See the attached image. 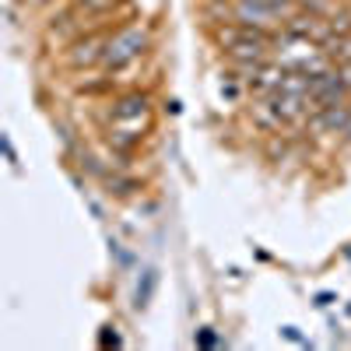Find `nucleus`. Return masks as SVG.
I'll return each instance as SVG.
<instances>
[{
	"label": "nucleus",
	"instance_id": "7",
	"mask_svg": "<svg viewBox=\"0 0 351 351\" xmlns=\"http://www.w3.org/2000/svg\"><path fill=\"white\" fill-rule=\"evenodd\" d=\"M309 99H313L316 109L337 106V102H348V99H351V95H348V88L341 84L337 67H330V71H324V74H316V77H313V84H309Z\"/></svg>",
	"mask_w": 351,
	"mask_h": 351
},
{
	"label": "nucleus",
	"instance_id": "22",
	"mask_svg": "<svg viewBox=\"0 0 351 351\" xmlns=\"http://www.w3.org/2000/svg\"><path fill=\"white\" fill-rule=\"evenodd\" d=\"M165 112H169V116H180V112H183V102H180V99H169V102H165Z\"/></svg>",
	"mask_w": 351,
	"mask_h": 351
},
{
	"label": "nucleus",
	"instance_id": "13",
	"mask_svg": "<svg viewBox=\"0 0 351 351\" xmlns=\"http://www.w3.org/2000/svg\"><path fill=\"white\" fill-rule=\"evenodd\" d=\"M127 4V0H74V8L84 11L88 18H99V14H116Z\"/></svg>",
	"mask_w": 351,
	"mask_h": 351
},
{
	"label": "nucleus",
	"instance_id": "14",
	"mask_svg": "<svg viewBox=\"0 0 351 351\" xmlns=\"http://www.w3.org/2000/svg\"><path fill=\"white\" fill-rule=\"evenodd\" d=\"M324 53L334 60V67H341V64H351V36H334L327 46H324Z\"/></svg>",
	"mask_w": 351,
	"mask_h": 351
},
{
	"label": "nucleus",
	"instance_id": "17",
	"mask_svg": "<svg viewBox=\"0 0 351 351\" xmlns=\"http://www.w3.org/2000/svg\"><path fill=\"white\" fill-rule=\"evenodd\" d=\"M99 348H123V337L116 327H102L99 330Z\"/></svg>",
	"mask_w": 351,
	"mask_h": 351
},
{
	"label": "nucleus",
	"instance_id": "10",
	"mask_svg": "<svg viewBox=\"0 0 351 351\" xmlns=\"http://www.w3.org/2000/svg\"><path fill=\"white\" fill-rule=\"evenodd\" d=\"M250 120H253V127H256L260 134H285V130H288L271 99H253V102H250Z\"/></svg>",
	"mask_w": 351,
	"mask_h": 351
},
{
	"label": "nucleus",
	"instance_id": "23",
	"mask_svg": "<svg viewBox=\"0 0 351 351\" xmlns=\"http://www.w3.org/2000/svg\"><path fill=\"white\" fill-rule=\"evenodd\" d=\"M344 141H351V120H348V127H344Z\"/></svg>",
	"mask_w": 351,
	"mask_h": 351
},
{
	"label": "nucleus",
	"instance_id": "11",
	"mask_svg": "<svg viewBox=\"0 0 351 351\" xmlns=\"http://www.w3.org/2000/svg\"><path fill=\"white\" fill-rule=\"evenodd\" d=\"M102 186H106V193L116 197V200H130V197L144 193V180H137V176L127 172V169H112L106 180H102Z\"/></svg>",
	"mask_w": 351,
	"mask_h": 351
},
{
	"label": "nucleus",
	"instance_id": "6",
	"mask_svg": "<svg viewBox=\"0 0 351 351\" xmlns=\"http://www.w3.org/2000/svg\"><path fill=\"white\" fill-rule=\"evenodd\" d=\"M281 32L295 36V39H309V43H316V46H327V43L334 39V25H330V18H324V14H309V11L299 8L295 14L285 18Z\"/></svg>",
	"mask_w": 351,
	"mask_h": 351
},
{
	"label": "nucleus",
	"instance_id": "2",
	"mask_svg": "<svg viewBox=\"0 0 351 351\" xmlns=\"http://www.w3.org/2000/svg\"><path fill=\"white\" fill-rule=\"evenodd\" d=\"M155 46V36H152V25L148 21H127V25H116L109 32V43H106V56H102V71L106 74H116L123 67H134L141 64L144 56L152 53Z\"/></svg>",
	"mask_w": 351,
	"mask_h": 351
},
{
	"label": "nucleus",
	"instance_id": "9",
	"mask_svg": "<svg viewBox=\"0 0 351 351\" xmlns=\"http://www.w3.org/2000/svg\"><path fill=\"white\" fill-rule=\"evenodd\" d=\"M348 120H351V102L324 106V109H316V112H313L309 130H313V134H344Z\"/></svg>",
	"mask_w": 351,
	"mask_h": 351
},
{
	"label": "nucleus",
	"instance_id": "1",
	"mask_svg": "<svg viewBox=\"0 0 351 351\" xmlns=\"http://www.w3.org/2000/svg\"><path fill=\"white\" fill-rule=\"evenodd\" d=\"M211 43L225 64H267L274 60V36L246 28L239 21H225L211 28Z\"/></svg>",
	"mask_w": 351,
	"mask_h": 351
},
{
	"label": "nucleus",
	"instance_id": "12",
	"mask_svg": "<svg viewBox=\"0 0 351 351\" xmlns=\"http://www.w3.org/2000/svg\"><path fill=\"white\" fill-rule=\"evenodd\" d=\"M155 288H158V271L155 267H144V274H141V281L134 288V306L137 309H148L152 299H155Z\"/></svg>",
	"mask_w": 351,
	"mask_h": 351
},
{
	"label": "nucleus",
	"instance_id": "18",
	"mask_svg": "<svg viewBox=\"0 0 351 351\" xmlns=\"http://www.w3.org/2000/svg\"><path fill=\"white\" fill-rule=\"evenodd\" d=\"M281 337H285V341H291V344H302V348H313V341H309V337H306V334H302L299 327H291V324H285V327H281Z\"/></svg>",
	"mask_w": 351,
	"mask_h": 351
},
{
	"label": "nucleus",
	"instance_id": "15",
	"mask_svg": "<svg viewBox=\"0 0 351 351\" xmlns=\"http://www.w3.org/2000/svg\"><path fill=\"white\" fill-rule=\"evenodd\" d=\"M330 25H334V36H351V8H337L330 14Z\"/></svg>",
	"mask_w": 351,
	"mask_h": 351
},
{
	"label": "nucleus",
	"instance_id": "8",
	"mask_svg": "<svg viewBox=\"0 0 351 351\" xmlns=\"http://www.w3.org/2000/svg\"><path fill=\"white\" fill-rule=\"evenodd\" d=\"M285 74H288L285 64L267 60V64L256 71V77L250 81V99H271V95H278L281 84H285Z\"/></svg>",
	"mask_w": 351,
	"mask_h": 351
},
{
	"label": "nucleus",
	"instance_id": "20",
	"mask_svg": "<svg viewBox=\"0 0 351 351\" xmlns=\"http://www.w3.org/2000/svg\"><path fill=\"white\" fill-rule=\"evenodd\" d=\"M0 144H4V158H8L11 165H18V152H14V144H11V137H4V141H0Z\"/></svg>",
	"mask_w": 351,
	"mask_h": 351
},
{
	"label": "nucleus",
	"instance_id": "5",
	"mask_svg": "<svg viewBox=\"0 0 351 351\" xmlns=\"http://www.w3.org/2000/svg\"><path fill=\"white\" fill-rule=\"evenodd\" d=\"M236 21L267 36H278L285 28V14L271 4H263V0H236Z\"/></svg>",
	"mask_w": 351,
	"mask_h": 351
},
{
	"label": "nucleus",
	"instance_id": "3",
	"mask_svg": "<svg viewBox=\"0 0 351 351\" xmlns=\"http://www.w3.org/2000/svg\"><path fill=\"white\" fill-rule=\"evenodd\" d=\"M109 120L106 127L112 130H127V134H137V137H148L152 134V95L141 92V88H130V92H116L109 95Z\"/></svg>",
	"mask_w": 351,
	"mask_h": 351
},
{
	"label": "nucleus",
	"instance_id": "21",
	"mask_svg": "<svg viewBox=\"0 0 351 351\" xmlns=\"http://www.w3.org/2000/svg\"><path fill=\"white\" fill-rule=\"evenodd\" d=\"M337 74H341V84L348 88V95H351V64H341V67H337Z\"/></svg>",
	"mask_w": 351,
	"mask_h": 351
},
{
	"label": "nucleus",
	"instance_id": "4",
	"mask_svg": "<svg viewBox=\"0 0 351 351\" xmlns=\"http://www.w3.org/2000/svg\"><path fill=\"white\" fill-rule=\"evenodd\" d=\"M109 32L112 28H88V32H81L74 43H67L60 49V60L67 71H102V56H106V43H109Z\"/></svg>",
	"mask_w": 351,
	"mask_h": 351
},
{
	"label": "nucleus",
	"instance_id": "19",
	"mask_svg": "<svg viewBox=\"0 0 351 351\" xmlns=\"http://www.w3.org/2000/svg\"><path fill=\"white\" fill-rule=\"evenodd\" d=\"M334 302H337L334 291H316V295H313V306H316V309H330Z\"/></svg>",
	"mask_w": 351,
	"mask_h": 351
},
{
	"label": "nucleus",
	"instance_id": "16",
	"mask_svg": "<svg viewBox=\"0 0 351 351\" xmlns=\"http://www.w3.org/2000/svg\"><path fill=\"white\" fill-rule=\"evenodd\" d=\"M193 344H197L200 351H211V348H221L225 341H221L211 327H200V330H197V337H193Z\"/></svg>",
	"mask_w": 351,
	"mask_h": 351
}]
</instances>
